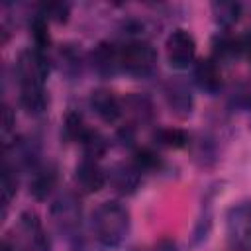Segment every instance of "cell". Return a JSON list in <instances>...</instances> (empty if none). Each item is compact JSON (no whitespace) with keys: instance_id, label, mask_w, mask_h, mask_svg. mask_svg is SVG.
<instances>
[{"instance_id":"obj_7","label":"cell","mask_w":251,"mask_h":251,"mask_svg":"<svg viewBox=\"0 0 251 251\" xmlns=\"http://www.w3.org/2000/svg\"><path fill=\"white\" fill-rule=\"evenodd\" d=\"M88 106L90 110L106 124H116L122 114H124V104L122 100L108 88H96L88 96Z\"/></svg>"},{"instance_id":"obj_6","label":"cell","mask_w":251,"mask_h":251,"mask_svg":"<svg viewBox=\"0 0 251 251\" xmlns=\"http://www.w3.org/2000/svg\"><path fill=\"white\" fill-rule=\"evenodd\" d=\"M227 237L239 249L251 245V202H239L227 212Z\"/></svg>"},{"instance_id":"obj_24","label":"cell","mask_w":251,"mask_h":251,"mask_svg":"<svg viewBox=\"0 0 251 251\" xmlns=\"http://www.w3.org/2000/svg\"><path fill=\"white\" fill-rule=\"evenodd\" d=\"M237 43H239V55L251 59V29L245 31L243 35H237Z\"/></svg>"},{"instance_id":"obj_4","label":"cell","mask_w":251,"mask_h":251,"mask_svg":"<svg viewBox=\"0 0 251 251\" xmlns=\"http://www.w3.org/2000/svg\"><path fill=\"white\" fill-rule=\"evenodd\" d=\"M51 222L55 226V229L67 237H76L80 231V224H82V210H80V202L75 194L65 192L61 194L49 210Z\"/></svg>"},{"instance_id":"obj_10","label":"cell","mask_w":251,"mask_h":251,"mask_svg":"<svg viewBox=\"0 0 251 251\" xmlns=\"http://www.w3.org/2000/svg\"><path fill=\"white\" fill-rule=\"evenodd\" d=\"M165 98H167V104H169L171 112L176 114L178 118H186L194 110V96H192L188 84L182 82V80H171V82H167V86H165Z\"/></svg>"},{"instance_id":"obj_9","label":"cell","mask_w":251,"mask_h":251,"mask_svg":"<svg viewBox=\"0 0 251 251\" xmlns=\"http://www.w3.org/2000/svg\"><path fill=\"white\" fill-rule=\"evenodd\" d=\"M90 63H92V69L104 78L118 75L122 71L120 47H116L110 41H100L90 53Z\"/></svg>"},{"instance_id":"obj_3","label":"cell","mask_w":251,"mask_h":251,"mask_svg":"<svg viewBox=\"0 0 251 251\" xmlns=\"http://www.w3.org/2000/svg\"><path fill=\"white\" fill-rule=\"evenodd\" d=\"M122 71L133 76H149L157 67V51L151 43L133 39L120 47Z\"/></svg>"},{"instance_id":"obj_13","label":"cell","mask_w":251,"mask_h":251,"mask_svg":"<svg viewBox=\"0 0 251 251\" xmlns=\"http://www.w3.org/2000/svg\"><path fill=\"white\" fill-rule=\"evenodd\" d=\"M57 184V167L47 163V165H37L31 169V178H29V194L35 200H45Z\"/></svg>"},{"instance_id":"obj_5","label":"cell","mask_w":251,"mask_h":251,"mask_svg":"<svg viewBox=\"0 0 251 251\" xmlns=\"http://www.w3.org/2000/svg\"><path fill=\"white\" fill-rule=\"evenodd\" d=\"M165 55L173 69H188L196 59V39L186 29H175L165 41Z\"/></svg>"},{"instance_id":"obj_21","label":"cell","mask_w":251,"mask_h":251,"mask_svg":"<svg viewBox=\"0 0 251 251\" xmlns=\"http://www.w3.org/2000/svg\"><path fill=\"white\" fill-rule=\"evenodd\" d=\"M126 108H129V112L135 116V120L139 122H145L149 120L151 116V104L145 96H139V94H133V96H127L126 98Z\"/></svg>"},{"instance_id":"obj_1","label":"cell","mask_w":251,"mask_h":251,"mask_svg":"<svg viewBox=\"0 0 251 251\" xmlns=\"http://www.w3.org/2000/svg\"><path fill=\"white\" fill-rule=\"evenodd\" d=\"M16 76L20 82V104L33 116L43 114L49 104L45 92L49 61L45 51H39L35 47L24 49L16 61Z\"/></svg>"},{"instance_id":"obj_16","label":"cell","mask_w":251,"mask_h":251,"mask_svg":"<svg viewBox=\"0 0 251 251\" xmlns=\"http://www.w3.org/2000/svg\"><path fill=\"white\" fill-rule=\"evenodd\" d=\"M88 131H90V127L84 124V120H82L80 114L69 112V114L65 116V122H63V135H65L69 141L80 143Z\"/></svg>"},{"instance_id":"obj_22","label":"cell","mask_w":251,"mask_h":251,"mask_svg":"<svg viewBox=\"0 0 251 251\" xmlns=\"http://www.w3.org/2000/svg\"><path fill=\"white\" fill-rule=\"evenodd\" d=\"M18 192V178H16V171L10 169L8 165L4 167V175H2V202H4V210L10 206L12 198Z\"/></svg>"},{"instance_id":"obj_18","label":"cell","mask_w":251,"mask_h":251,"mask_svg":"<svg viewBox=\"0 0 251 251\" xmlns=\"http://www.w3.org/2000/svg\"><path fill=\"white\" fill-rule=\"evenodd\" d=\"M80 145H82V149H84V155L88 157V159H100L104 153H106V149H108V141H106V137H102L96 129H90L86 135H84V139L80 141Z\"/></svg>"},{"instance_id":"obj_19","label":"cell","mask_w":251,"mask_h":251,"mask_svg":"<svg viewBox=\"0 0 251 251\" xmlns=\"http://www.w3.org/2000/svg\"><path fill=\"white\" fill-rule=\"evenodd\" d=\"M47 18L39 12L33 16L31 24H29V29H31V37H33V45L35 49L39 51H45V47L49 45V29H47Z\"/></svg>"},{"instance_id":"obj_15","label":"cell","mask_w":251,"mask_h":251,"mask_svg":"<svg viewBox=\"0 0 251 251\" xmlns=\"http://www.w3.org/2000/svg\"><path fill=\"white\" fill-rule=\"evenodd\" d=\"M210 8H212V16H214L216 24L222 27H231L233 24H237V20L241 16L239 2H214Z\"/></svg>"},{"instance_id":"obj_20","label":"cell","mask_w":251,"mask_h":251,"mask_svg":"<svg viewBox=\"0 0 251 251\" xmlns=\"http://www.w3.org/2000/svg\"><path fill=\"white\" fill-rule=\"evenodd\" d=\"M141 173H151V171H157V169H161V157L153 151V149H149V147H141V149H137L135 151V155H133V161H131Z\"/></svg>"},{"instance_id":"obj_12","label":"cell","mask_w":251,"mask_h":251,"mask_svg":"<svg viewBox=\"0 0 251 251\" xmlns=\"http://www.w3.org/2000/svg\"><path fill=\"white\" fill-rule=\"evenodd\" d=\"M194 80L200 90L208 94H216L222 88V71L214 57L200 59L194 63Z\"/></svg>"},{"instance_id":"obj_17","label":"cell","mask_w":251,"mask_h":251,"mask_svg":"<svg viewBox=\"0 0 251 251\" xmlns=\"http://www.w3.org/2000/svg\"><path fill=\"white\" fill-rule=\"evenodd\" d=\"M214 47V59H231V57H239V43H237V35H216L212 41Z\"/></svg>"},{"instance_id":"obj_25","label":"cell","mask_w":251,"mask_h":251,"mask_svg":"<svg viewBox=\"0 0 251 251\" xmlns=\"http://www.w3.org/2000/svg\"><path fill=\"white\" fill-rule=\"evenodd\" d=\"M151 251H178V247H176V243H175L173 239H167V237H165V239L157 241Z\"/></svg>"},{"instance_id":"obj_14","label":"cell","mask_w":251,"mask_h":251,"mask_svg":"<svg viewBox=\"0 0 251 251\" xmlns=\"http://www.w3.org/2000/svg\"><path fill=\"white\" fill-rule=\"evenodd\" d=\"M153 139L157 145L167 149H182L188 145L190 135L180 127H157L153 133Z\"/></svg>"},{"instance_id":"obj_23","label":"cell","mask_w":251,"mask_h":251,"mask_svg":"<svg viewBox=\"0 0 251 251\" xmlns=\"http://www.w3.org/2000/svg\"><path fill=\"white\" fill-rule=\"evenodd\" d=\"M41 14L47 18V20H55L59 24L67 22L69 20V14H71V6L67 2H49L41 8Z\"/></svg>"},{"instance_id":"obj_8","label":"cell","mask_w":251,"mask_h":251,"mask_svg":"<svg viewBox=\"0 0 251 251\" xmlns=\"http://www.w3.org/2000/svg\"><path fill=\"white\" fill-rule=\"evenodd\" d=\"M75 182L82 192L94 194V192H100L104 184L108 182V173L94 159L84 157L75 167Z\"/></svg>"},{"instance_id":"obj_26","label":"cell","mask_w":251,"mask_h":251,"mask_svg":"<svg viewBox=\"0 0 251 251\" xmlns=\"http://www.w3.org/2000/svg\"><path fill=\"white\" fill-rule=\"evenodd\" d=\"M12 126H14V114L8 106H4V135L12 129Z\"/></svg>"},{"instance_id":"obj_27","label":"cell","mask_w":251,"mask_h":251,"mask_svg":"<svg viewBox=\"0 0 251 251\" xmlns=\"http://www.w3.org/2000/svg\"><path fill=\"white\" fill-rule=\"evenodd\" d=\"M71 251H94V249H92L88 243H84V241H76Z\"/></svg>"},{"instance_id":"obj_2","label":"cell","mask_w":251,"mask_h":251,"mask_svg":"<svg viewBox=\"0 0 251 251\" xmlns=\"http://www.w3.org/2000/svg\"><path fill=\"white\" fill-rule=\"evenodd\" d=\"M129 227H131L129 210L118 200H104L90 214L92 235L106 249L120 247L127 239Z\"/></svg>"},{"instance_id":"obj_11","label":"cell","mask_w":251,"mask_h":251,"mask_svg":"<svg viewBox=\"0 0 251 251\" xmlns=\"http://www.w3.org/2000/svg\"><path fill=\"white\" fill-rule=\"evenodd\" d=\"M108 180L112 182V186L120 192V194H133L139 188L141 182V171L133 165V163H118L110 169L108 173Z\"/></svg>"}]
</instances>
